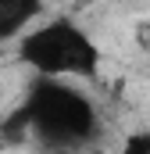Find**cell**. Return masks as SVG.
I'll use <instances>...</instances> for the list:
<instances>
[{"label":"cell","mask_w":150,"mask_h":154,"mask_svg":"<svg viewBox=\"0 0 150 154\" xmlns=\"http://www.w3.org/2000/svg\"><path fill=\"white\" fill-rule=\"evenodd\" d=\"M39 7H43V0H0V39L18 36L39 14Z\"/></svg>","instance_id":"cell-3"},{"label":"cell","mask_w":150,"mask_h":154,"mask_svg":"<svg viewBox=\"0 0 150 154\" xmlns=\"http://www.w3.org/2000/svg\"><path fill=\"white\" fill-rule=\"evenodd\" d=\"M22 108L29 115V129L50 147H79L97 136V111L72 86L43 79Z\"/></svg>","instance_id":"cell-1"},{"label":"cell","mask_w":150,"mask_h":154,"mask_svg":"<svg viewBox=\"0 0 150 154\" xmlns=\"http://www.w3.org/2000/svg\"><path fill=\"white\" fill-rule=\"evenodd\" d=\"M18 57L46 79H57V75L86 79V75H97V68H100L97 43L72 18H54V22L32 29V32H25L22 43H18Z\"/></svg>","instance_id":"cell-2"},{"label":"cell","mask_w":150,"mask_h":154,"mask_svg":"<svg viewBox=\"0 0 150 154\" xmlns=\"http://www.w3.org/2000/svg\"><path fill=\"white\" fill-rule=\"evenodd\" d=\"M125 154H150V133H136L125 140Z\"/></svg>","instance_id":"cell-4"}]
</instances>
